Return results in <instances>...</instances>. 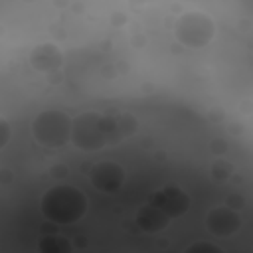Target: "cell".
Instances as JSON below:
<instances>
[{
	"mask_svg": "<svg viewBox=\"0 0 253 253\" xmlns=\"http://www.w3.org/2000/svg\"><path fill=\"white\" fill-rule=\"evenodd\" d=\"M136 128V121L130 115L119 113H85L73 123L71 138L79 148L93 150L107 144H115L128 136Z\"/></svg>",
	"mask_w": 253,
	"mask_h": 253,
	"instance_id": "6da1fadb",
	"label": "cell"
},
{
	"mask_svg": "<svg viewBox=\"0 0 253 253\" xmlns=\"http://www.w3.org/2000/svg\"><path fill=\"white\" fill-rule=\"evenodd\" d=\"M85 204V196L75 188L55 186L43 196L42 210L45 217H49L55 223H73L77 217L83 215Z\"/></svg>",
	"mask_w": 253,
	"mask_h": 253,
	"instance_id": "7a4b0ae2",
	"label": "cell"
},
{
	"mask_svg": "<svg viewBox=\"0 0 253 253\" xmlns=\"http://www.w3.org/2000/svg\"><path fill=\"white\" fill-rule=\"evenodd\" d=\"M174 34L178 42L188 47H206L215 36V24L208 14L190 10L176 20Z\"/></svg>",
	"mask_w": 253,
	"mask_h": 253,
	"instance_id": "3957f363",
	"label": "cell"
},
{
	"mask_svg": "<svg viewBox=\"0 0 253 253\" xmlns=\"http://www.w3.org/2000/svg\"><path fill=\"white\" fill-rule=\"evenodd\" d=\"M34 136L47 146H59L63 144L71 132H73V125L69 123V119L63 113L57 111H45L42 113L36 121H34Z\"/></svg>",
	"mask_w": 253,
	"mask_h": 253,
	"instance_id": "277c9868",
	"label": "cell"
},
{
	"mask_svg": "<svg viewBox=\"0 0 253 253\" xmlns=\"http://www.w3.org/2000/svg\"><path fill=\"white\" fill-rule=\"evenodd\" d=\"M160 211H164L168 217H176V215H182L186 210H188V198L186 194L176 188V186H168V188H162L160 192L154 194V202H152Z\"/></svg>",
	"mask_w": 253,
	"mask_h": 253,
	"instance_id": "5b68a950",
	"label": "cell"
},
{
	"mask_svg": "<svg viewBox=\"0 0 253 253\" xmlns=\"http://www.w3.org/2000/svg\"><path fill=\"white\" fill-rule=\"evenodd\" d=\"M239 215L231 210V208H225V206H219V208H213L208 217H206V223L210 227L211 233L215 235H231L239 229Z\"/></svg>",
	"mask_w": 253,
	"mask_h": 253,
	"instance_id": "8992f818",
	"label": "cell"
},
{
	"mask_svg": "<svg viewBox=\"0 0 253 253\" xmlns=\"http://www.w3.org/2000/svg\"><path fill=\"white\" fill-rule=\"evenodd\" d=\"M91 182L101 192H115L123 184V170L117 164L103 162L91 170Z\"/></svg>",
	"mask_w": 253,
	"mask_h": 253,
	"instance_id": "52a82bcc",
	"label": "cell"
},
{
	"mask_svg": "<svg viewBox=\"0 0 253 253\" xmlns=\"http://www.w3.org/2000/svg\"><path fill=\"white\" fill-rule=\"evenodd\" d=\"M61 59H63V55H61L59 47L53 43L36 45L34 51L30 53V61L38 71H53L61 65Z\"/></svg>",
	"mask_w": 253,
	"mask_h": 253,
	"instance_id": "ba28073f",
	"label": "cell"
},
{
	"mask_svg": "<svg viewBox=\"0 0 253 253\" xmlns=\"http://www.w3.org/2000/svg\"><path fill=\"white\" fill-rule=\"evenodd\" d=\"M136 221H138L140 227H144L148 231H156V229H162L168 223V215L164 211H160L154 204H148L138 211Z\"/></svg>",
	"mask_w": 253,
	"mask_h": 253,
	"instance_id": "9c48e42d",
	"label": "cell"
},
{
	"mask_svg": "<svg viewBox=\"0 0 253 253\" xmlns=\"http://www.w3.org/2000/svg\"><path fill=\"white\" fill-rule=\"evenodd\" d=\"M42 253H71V245L61 235H47L40 241Z\"/></svg>",
	"mask_w": 253,
	"mask_h": 253,
	"instance_id": "30bf717a",
	"label": "cell"
},
{
	"mask_svg": "<svg viewBox=\"0 0 253 253\" xmlns=\"http://www.w3.org/2000/svg\"><path fill=\"white\" fill-rule=\"evenodd\" d=\"M186 253H221V251L211 243H196V245L188 247Z\"/></svg>",
	"mask_w": 253,
	"mask_h": 253,
	"instance_id": "8fae6325",
	"label": "cell"
}]
</instances>
